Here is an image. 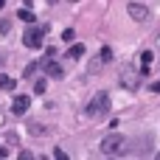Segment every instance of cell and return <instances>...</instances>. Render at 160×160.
Masks as SVG:
<instances>
[{"mask_svg": "<svg viewBox=\"0 0 160 160\" xmlns=\"http://www.w3.org/2000/svg\"><path fill=\"white\" fill-rule=\"evenodd\" d=\"M101 152L110 155V158H115V155H127V152H129V138L112 132V135H107V138L101 141Z\"/></svg>", "mask_w": 160, "mask_h": 160, "instance_id": "cell-1", "label": "cell"}, {"mask_svg": "<svg viewBox=\"0 0 160 160\" xmlns=\"http://www.w3.org/2000/svg\"><path fill=\"white\" fill-rule=\"evenodd\" d=\"M107 110H110V93H107V90H98V93L90 98V104H87L84 112H87V118H101Z\"/></svg>", "mask_w": 160, "mask_h": 160, "instance_id": "cell-2", "label": "cell"}, {"mask_svg": "<svg viewBox=\"0 0 160 160\" xmlns=\"http://www.w3.org/2000/svg\"><path fill=\"white\" fill-rule=\"evenodd\" d=\"M45 25H31V28H25V34H22V42H25V48H31V51H37V48H42V39H45Z\"/></svg>", "mask_w": 160, "mask_h": 160, "instance_id": "cell-3", "label": "cell"}, {"mask_svg": "<svg viewBox=\"0 0 160 160\" xmlns=\"http://www.w3.org/2000/svg\"><path fill=\"white\" fill-rule=\"evenodd\" d=\"M121 84H124L127 90H138V87H141V73H138L132 65H124V68H121Z\"/></svg>", "mask_w": 160, "mask_h": 160, "instance_id": "cell-4", "label": "cell"}, {"mask_svg": "<svg viewBox=\"0 0 160 160\" xmlns=\"http://www.w3.org/2000/svg\"><path fill=\"white\" fill-rule=\"evenodd\" d=\"M127 11H129V17H132V20H138V22H143V20L149 17V8H146L143 3H129V6H127Z\"/></svg>", "mask_w": 160, "mask_h": 160, "instance_id": "cell-5", "label": "cell"}, {"mask_svg": "<svg viewBox=\"0 0 160 160\" xmlns=\"http://www.w3.org/2000/svg\"><path fill=\"white\" fill-rule=\"evenodd\" d=\"M28 104H31V98H28V96H17V98H14V104H11V112H14V115H22V112L28 110Z\"/></svg>", "mask_w": 160, "mask_h": 160, "instance_id": "cell-6", "label": "cell"}, {"mask_svg": "<svg viewBox=\"0 0 160 160\" xmlns=\"http://www.w3.org/2000/svg\"><path fill=\"white\" fill-rule=\"evenodd\" d=\"M45 73H48V76H53V79H59V76H62L65 70H62V65H59V62L48 59V62H45Z\"/></svg>", "mask_w": 160, "mask_h": 160, "instance_id": "cell-7", "label": "cell"}, {"mask_svg": "<svg viewBox=\"0 0 160 160\" xmlns=\"http://www.w3.org/2000/svg\"><path fill=\"white\" fill-rule=\"evenodd\" d=\"M152 59H155V56H152V51H143V53H141V65H143V68H141V73H149Z\"/></svg>", "mask_w": 160, "mask_h": 160, "instance_id": "cell-8", "label": "cell"}, {"mask_svg": "<svg viewBox=\"0 0 160 160\" xmlns=\"http://www.w3.org/2000/svg\"><path fill=\"white\" fill-rule=\"evenodd\" d=\"M68 56H70V59H79V56H84V45H79V42H76V45H70Z\"/></svg>", "mask_w": 160, "mask_h": 160, "instance_id": "cell-9", "label": "cell"}, {"mask_svg": "<svg viewBox=\"0 0 160 160\" xmlns=\"http://www.w3.org/2000/svg\"><path fill=\"white\" fill-rule=\"evenodd\" d=\"M0 90H14V79L6 76V73H0Z\"/></svg>", "mask_w": 160, "mask_h": 160, "instance_id": "cell-10", "label": "cell"}, {"mask_svg": "<svg viewBox=\"0 0 160 160\" xmlns=\"http://www.w3.org/2000/svg\"><path fill=\"white\" fill-rule=\"evenodd\" d=\"M20 20H25V22H34V11L25 6V8H20Z\"/></svg>", "mask_w": 160, "mask_h": 160, "instance_id": "cell-11", "label": "cell"}, {"mask_svg": "<svg viewBox=\"0 0 160 160\" xmlns=\"http://www.w3.org/2000/svg\"><path fill=\"white\" fill-rule=\"evenodd\" d=\"M98 59H101V62H110V59H112V51L104 45V48H101V56H98Z\"/></svg>", "mask_w": 160, "mask_h": 160, "instance_id": "cell-12", "label": "cell"}, {"mask_svg": "<svg viewBox=\"0 0 160 160\" xmlns=\"http://www.w3.org/2000/svg\"><path fill=\"white\" fill-rule=\"evenodd\" d=\"M45 90H48V82H42V79H39V82L34 84V93H39V96H42Z\"/></svg>", "mask_w": 160, "mask_h": 160, "instance_id": "cell-13", "label": "cell"}, {"mask_svg": "<svg viewBox=\"0 0 160 160\" xmlns=\"http://www.w3.org/2000/svg\"><path fill=\"white\" fill-rule=\"evenodd\" d=\"M53 160H70V158H68L65 149H53Z\"/></svg>", "mask_w": 160, "mask_h": 160, "instance_id": "cell-14", "label": "cell"}, {"mask_svg": "<svg viewBox=\"0 0 160 160\" xmlns=\"http://www.w3.org/2000/svg\"><path fill=\"white\" fill-rule=\"evenodd\" d=\"M34 73H37V62H31V65H28V68H25V73H22V76H25V79H31V76H34Z\"/></svg>", "mask_w": 160, "mask_h": 160, "instance_id": "cell-15", "label": "cell"}, {"mask_svg": "<svg viewBox=\"0 0 160 160\" xmlns=\"http://www.w3.org/2000/svg\"><path fill=\"white\" fill-rule=\"evenodd\" d=\"M62 37H65V42H73V37H76V31H73V28H65V34H62Z\"/></svg>", "mask_w": 160, "mask_h": 160, "instance_id": "cell-16", "label": "cell"}, {"mask_svg": "<svg viewBox=\"0 0 160 160\" xmlns=\"http://www.w3.org/2000/svg\"><path fill=\"white\" fill-rule=\"evenodd\" d=\"M8 28H11V22L8 20H0V34H8Z\"/></svg>", "mask_w": 160, "mask_h": 160, "instance_id": "cell-17", "label": "cell"}, {"mask_svg": "<svg viewBox=\"0 0 160 160\" xmlns=\"http://www.w3.org/2000/svg\"><path fill=\"white\" fill-rule=\"evenodd\" d=\"M31 135H45V129H39V124H31Z\"/></svg>", "mask_w": 160, "mask_h": 160, "instance_id": "cell-18", "label": "cell"}, {"mask_svg": "<svg viewBox=\"0 0 160 160\" xmlns=\"http://www.w3.org/2000/svg\"><path fill=\"white\" fill-rule=\"evenodd\" d=\"M20 160H34V155H31L28 149H22V152H20Z\"/></svg>", "mask_w": 160, "mask_h": 160, "instance_id": "cell-19", "label": "cell"}, {"mask_svg": "<svg viewBox=\"0 0 160 160\" xmlns=\"http://www.w3.org/2000/svg\"><path fill=\"white\" fill-rule=\"evenodd\" d=\"M149 90H152V93H160V82H152V84H149Z\"/></svg>", "mask_w": 160, "mask_h": 160, "instance_id": "cell-20", "label": "cell"}, {"mask_svg": "<svg viewBox=\"0 0 160 160\" xmlns=\"http://www.w3.org/2000/svg\"><path fill=\"white\" fill-rule=\"evenodd\" d=\"M3 6H6V0H0V8H3Z\"/></svg>", "mask_w": 160, "mask_h": 160, "instance_id": "cell-21", "label": "cell"}, {"mask_svg": "<svg viewBox=\"0 0 160 160\" xmlns=\"http://www.w3.org/2000/svg\"><path fill=\"white\" fill-rule=\"evenodd\" d=\"M155 160H160V152H158V155H155Z\"/></svg>", "mask_w": 160, "mask_h": 160, "instance_id": "cell-22", "label": "cell"}, {"mask_svg": "<svg viewBox=\"0 0 160 160\" xmlns=\"http://www.w3.org/2000/svg\"><path fill=\"white\" fill-rule=\"evenodd\" d=\"M39 160H48V158H39Z\"/></svg>", "mask_w": 160, "mask_h": 160, "instance_id": "cell-23", "label": "cell"}, {"mask_svg": "<svg viewBox=\"0 0 160 160\" xmlns=\"http://www.w3.org/2000/svg\"><path fill=\"white\" fill-rule=\"evenodd\" d=\"M0 62H3V59H0Z\"/></svg>", "mask_w": 160, "mask_h": 160, "instance_id": "cell-24", "label": "cell"}, {"mask_svg": "<svg viewBox=\"0 0 160 160\" xmlns=\"http://www.w3.org/2000/svg\"><path fill=\"white\" fill-rule=\"evenodd\" d=\"M110 160H112V158H110Z\"/></svg>", "mask_w": 160, "mask_h": 160, "instance_id": "cell-25", "label": "cell"}]
</instances>
